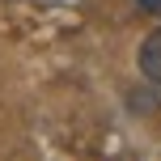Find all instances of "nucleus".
Segmentation results:
<instances>
[{
    "mask_svg": "<svg viewBox=\"0 0 161 161\" xmlns=\"http://www.w3.org/2000/svg\"><path fill=\"white\" fill-rule=\"evenodd\" d=\"M144 13H153V17H161V0H136Z\"/></svg>",
    "mask_w": 161,
    "mask_h": 161,
    "instance_id": "f03ea898",
    "label": "nucleus"
},
{
    "mask_svg": "<svg viewBox=\"0 0 161 161\" xmlns=\"http://www.w3.org/2000/svg\"><path fill=\"white\" fill-rule=\"evenodd\" d=\"M136 68H140L144 80L161 85V25H153V30L140 38V47H136Z\"/></svg>",
    "mask_w": 161,
    "mask_h": 161,
    "instance_id": "f257e3e1",
    "label": "nucleus"
}]
</instances>
